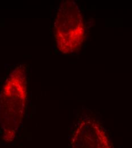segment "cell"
<instances>
[{
	"label": "cell",
	"mask_w": 132,
	"mask_h": 148,
	"mask_svg": "<svg viewBox=\"0 0 132 148\" xmlns=\"http://www.w3.org/2000/svg\"><path fill=\"white\" fill-rule=\"evenodd\" d=\"M27 68L21 64L7 77L0 94V125L3 140L12 142L22 123L27 100Z\"/></svg>",
	"instance_id": "obj_1"
},
{
	"label": "cell",
	"mask_w": 132,
	"mask_h": 148,
	"mask_svg": "<svg viewBox=\"0 0 132 148\" xmlns=\"http://www.w3.org/2000/svg\"><path fill=\"white\" fill-rule=\"evenodd\" d=\"M54 34L57 48L63 54L74 53L81 47L85 29L81 11L75 1H65L60 4L55 19Z\"/></svg>",
	"instance_id": "obj_2"
},
{
	"label": "cell",
	"mask_w": 132,
	"mask_h": 148,
	"mask_svg": "<svg viewBox=\"0 0 132 148\" xmlns=\"http://www.w3.org/2000/svg\"><path fill=\"white\" fill-rule=\"evenodd\" d=\"M72 148H112L104 128L92 119L83 120L74 133Z\"/></svg>",
	"instance_id": "obj_3"
}]
</instances>
